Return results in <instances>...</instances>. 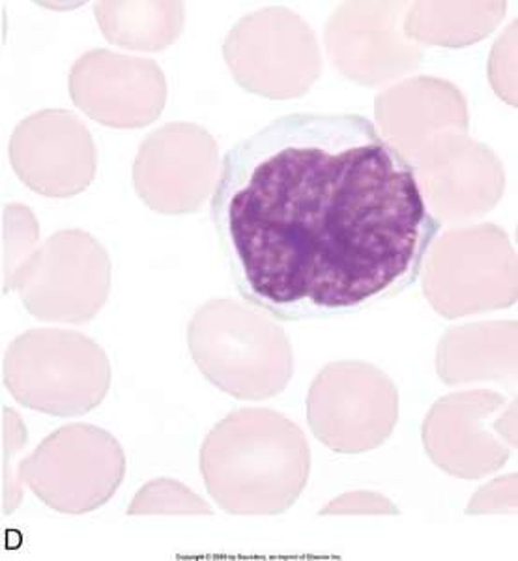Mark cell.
I'll return each mask as SVG.
<instances>
[{
	"instance_id": "cell-19",
	"label": "cell",
	"mask_w": 518,
	"mask_h": 561,
	"mask_svg": "<svg viewBox=\"0 0 518 561\" xmlns=\"http://www.w3.org/2000/svg\"><path fill=\"white\" fill-rule=\"evenodd\" d=\"M488 70L498 96L517 105V21L494 45Z\"/></svg>"
},
{
	"instance_id": "cell-7",
	"label": "cell",
	"mask_w": 518,
	"mask_h": 561,
	"mask_svg": "<svg viewBox=\"0 0 518 561\" xmlns=\"http://www.w3.org/2000/svg\"><path fill=\"white\" fill-rule=\"evenodd\" d=\"M12 283L34 317L87 322L107 300L110 256L83 230H62L21 264Z\"/></svg>"
},
{
	"instance_id": "cell-1",
	"label": "cell",
	"mask_w": 518,
	"mask_h": 561,
	"mask_svg": "<svg viewBox=\"0 0 518 561\" xmlns=\"http://www.w3.org/2000/svg\"><path fill=\"white\" fill-rule=\"evenodd\" d=\"M211 221L238 294L283 322L416 283L440 230L416 169L361 115H285L225 153Z\"/></svg>"
},
{
	"instance_id": "cell-16",
	"label": "cell",
	"mask_w": 518,
	"mask_h": 561,
	"mask_svg": "<svg viewBox=\"0 0 518 561\" xmlns=\"http://www.w3.org/2000/svg\"><path fill=\"white\" fill-rule=\"evenodd\" d=\"M436 367L446 383L517 377V322L451 328L438 345Z\"/></svg>"
},
{
	"instance_id": "cell-17",
	"label": "cell",
	"mask_w": 518,
	"mask_h": 561,
	"mask_svg": "<svg viewBox=\"0 0 518 561\" xmlns=\"http://www.w3.org/2000/svg\"><path fill=\"white\" fill-rule=\"evenodd\" d=\"M506 10V2H414L403 31L416 44L467 47L493 33Z\"/></svg>"
},
{
	"instance_id": "cell-4",
	"label": "cell",
	"mask_w": 518,
	"mask_h": 561,
	"mask_svg": "<svg viewBox=\"0 0 518 561\" xmlns=\"http://www.w3.org/2000/svg\"><path fill=\"white\" fill-rule=\"evenodd\" d=\"M4 382L28 409L71 417L107 396L111 367L105 352L81 333L31 330L8 348Z\"/></svg>"
},
{
	"instance_id": "cell-11",
	"label": "cell",
	"mask_w": 518,
	"mask_h": 561,
	"mask_svg": "<svg viewBox=\"0 0 518 561\" xmlns=\"http://www.w3.org/2000/svg\"><path fill=\"white\" fill-rule=\"evenodd\" d=\"M68 84L84 115L111 128H142L165 107V73L150 58L94 49L71 66Z\"/></svg>"
},
{
	"instance_id": "cell-13",
	"label": "cell",
	"mask_w": 518,
	"mask_h": 561,
	"mask_svg": "<svg viewBox=\"0 0 518 561\" xmlns=\"http://www.w3.org/2000/svg\"><path fill=\"white\" fill-rule=\"evenodd\" d=\"M414 169L422 171L425 198L451 224H467L493 210L506 185L496 153L467 134L440 140Z\"/></svg>"
},
{
	"instance_id": "cell-3",
	"label": "cell",
	"mask_w": 518,
	"mask_h": 561,
	"mask_svg": "<svg viewBox=\"0 0 518 561\" xmlns=\"http://www.w3.org/2000/svg\"><path fill=\"white\" fill-rule=\"evenodd\" d=\"M187 345L200 373L237 399L281 393L292 377V348L283 328L232 300H210L193 314Z\"/></svg>"
},
{
	"instance_id": "cell-18",
	"label": "cell",
	"mask_w": 518,
	"mask_h": 561,
	"mask_svg": "<svg viewBox=\"0 0 518 561\" xmlns=\"http://www.w3.org/2000/svg\"><path fill=\"white\" fill-rule=\"evenodd\" d=\"M94 15L111 44L139 51L173 45L186 23L182 2H97Z\"/></svg>"
},
{
	"instance_id": "cell-5",
	"label": "cell",
	"mask_w": 518,
	"mask_h": 561,
	"mask_svg": "<svg viewBox=\"0 0 518 561\" xmlns=\"http://www.w3.org/2000/svg\"><path fill=\"white\" fill-rule=\"evenodd\" d=\"M423 293L446 319L517 301V255L506 232L485 224L449 230L427 253Z\"/></svg>"
},
{
	"instance_id": "cell-12",
	"label": "cell",
	"mask_w": 518,
	"mask_h": 561,
	"mask_svg": "<svg viewBox=\"0 0 518 561\" xmlns=\"http://www.w3.org/2000/svg\"><path fill=\"white\" fill-rule=\"evenodd\" d=\"M10 160L20 179L47 197L78 195L96 173L94 140L65 108H44L21 122L10 139Z\"/></svg>"
},
{
	"instance_id": "cell-8",
	"label": "cell",
	"mask_w": 518,
	"mask_h": 561,
	"mask_svg": "<svg viewBox=\"0 0 518 561\" xmlns=\"http://www.w3.org/2000/svg\"><path fill=\"white\" fill-rule=\"evenodd\" d=\"M398 414L395 383L364 362L330 364L309 389V425L319 440L341 454L380 446L395 427Z\"/></svg>"
},
{
	"instance_id": "cell-9",
	"label": "cell",
	"mask_w": 518,
	"mask_h": 561,
	"mask_svg": "<svg viewBox=\"0 0 518 561\" xmlns=\"http://www.w3.org/2000/svg\"><path fill=\"white\" fill-rule=\"evenodd\" d=\"M406 2H345L324 31L333 66L354 83L378 87L422 65L423 49L403 31Z\"/></svg>"
},
{
	"instance_id": "cell-10",
	"label": "cell",
	"mask_w": 518,
	"mask_h": 561,
	"mask_svg": "<svg viewBox=\"0 0 518 561\" xmlns=\"http://www.w3.org/2000/svg\"><path fill=\"white\" fill-rule=\"evenodd\" d=\"M218 145L197 124L174 122L142 140L134 165L137 195L152 210H199L216 187Z\"/></svg>"
},
{
	"instance_id": "cell-6",
	"label": "cell",
	"mask_w": 518,
	"mask_h": 561,
	"mask_svg": "<svg viewBox=\"0 0 518 561\" xmlns=\"http://www.w3.org/2000/svg\"><path fill=\"white\" fill-rule=\"evenodd\" d=\"M223 57L242 89L268 100L303 96L322 73L313 28L285 7L238 21L225 39Z\"/></svg>"
},
{
	"instance_id": "cell-15",
	"label": "cell",
	"mask_w": 518,
	"mask_h": 561,
	"mask_svg": "<svg viewBox=\"0 0 518 561\" xmlns=\"http://www.w3.org/2000/svg\"><path fill=\"white\" fill-rule=\"evenodd\" d=\"M375 115L382 137L412 167L440 140L468 131L467 98L438 77H412L391 84L375 100Z\"/></svg>"
},
{
	"instance_id": "cell-14",
	"label": "cell",
	"mask_w": 518,
	"mask_h": 561,
	"mask_svg": "<svg viewBox=\"0 0 518 561\" xmlns=\"http://www.w3.org/2000/svg\"><path fill=\"white\" fill-rule=\"evenodd\" d=\"M517 402L496 391H464L436 402L423 423V442L444 470L454 460H485L488 472L506 465L509 449L499 446L494 433L513 434Z\"/></svg>"
},
{
	"instance_id": "cell-2",
	"label": "cell",
	"mask_w": 518,
	"mask_h": 561,
	"mask_svg": "<svg viewBox=\"0 0 518 561\" xmlns=\"http://www.w3.org/2000/svg\"><path fill=\"white\" fill-rule=\"evenodd\" d=\"M308 442L274 410H238L206 436L200 468L214 500L229 513L274 515L308 483Z\"/></svg>"
}]
</instances>
